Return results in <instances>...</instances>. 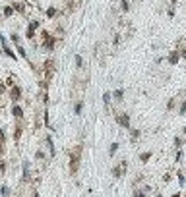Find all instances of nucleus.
Listing matches in <instances>:
<instances>
[{
  "label": "nucleus",
  "mask_w": 186,
  "mask_h": 197,
  "mask_svg": "<svg viewBox=\"0 0 186 197\" xmlns=\"http://www.w3.org/2000/svg\"><path fill=\"white\" fill-rule=\"evenodd\" d=\"M54 45H56V37H53V35L47 33V31H43V48L49 50V52H53Z\"/></svg>",
  "instance_id": "nucleus-1"
},
{
  "label": "nucleus",
  "mask_w": 186,
  "mask_h": 197,
  "mask_svg": "<svg viewBox=\"0 0 186 197\" xmlns=\"http://www.w3.org/2000/svg\"><path fill=\"white\" fill-rule=\"evenodd\" d=\"M78 168H80V149H76L70 153V172L76 174Z\"/></svg>",
  "instance_id": "nucleus-2"
},
{
  "label": "nucleus",
  "mask_w": 186,
  "mask_h": 197,
  "mask_svg": "<svg viewBox=\"0 0 186 197\" xmlns=\"http://www.w3.org/2000/svg\"><path fill=\"white\" fill-rule=\"evenodd\" d=\"M0 47H2V52L8 56V58H12V60H16V52H12V47L8 45V41H6V37L2 33H0Z\"/></svg>",
  "instance_id": "nucleus-3"
},
{
  "label": "nucleus",
  "mask_w": 186,
  "mask_h": 197,
  "mask_svg": "<svg viewBox=\"0 0 186 197\" xmlns=\"http://www.w3.org/2000/svg\"><path fill=\"white\" fill-rule=\"evenodd\" d=\"M116 122H118V126H122L124 129H132V126H130V114L120 112V114L116 116Z\"/></svg>",
  "instance_id": "nucleus-4"
},
{
  "label": "nucleus",
  "mask_w": 186,
  "mask_h": 197,
  "mask_svg": "<svg viewBox=\"0 0 186 197\" xmlns=\"http://www.w3.org/2000/svg\"><path fill=\"white\" fill-rule=\"evenodd\" d=\"M126 168H128V162H126V160H120V164L112 168V176H114V178L124 176V174H126Z\"/></svg>",
  "instance_id": "nucleus-5"
},
{
  "label": "nucleus",
  "mask_w": 186,
  "mask_h": 197,
  "mask_svg": "<svg viewBox=\"0 0 186 197\" xmlns=\"http://www.w3.org/2000/svg\"><path fill=\"white\" fill-rule=\"evenodd\" d=\"M10 99L14 101V103H18V101L21 99V87L16 83L14 87H10Z\"/></svg>",
  "instance_id": "nucleus-6"
},
{
  "label": "nucleus",
  "mask_w": 186,
  "mask_h": 197,
  "mask_svg": "<svg viewBox=\"0 0 186 197\" xmlns=\"http://www.w3.org/2000/svg\"><path fill=\"white\" fill-rule=\"evenodd\" d=\"M180 58H182V56H180V52H178V50H173V52H169L167 60H169V64H171V66H176Z\"/></svg>",
  "instance_id": "nucleus-7"
},
{
  "label": "nucleus",
  "mask_w": 186,
  "mask_h": 197,
  "mask_svg": "<svg viewBox=\"0 0 186 197\" xmlns=\"http://www.w3.org/2000/svg\"><path fill=\"white\" fill-rule=\"evenodd\" d=\"M12 114H14V118H16V120H21V118H23V110H21V106H19L18 103H14V106H12Z\"/></svg>",
  "instance_id": "nucleus-8"
},
{
  "label": "nucleus",
  "mask_w": 186,
  "mask_h": 197,
  "mask_svg": "<svg viewBox=\"0 0 186 197\" xmlns=\"http://www.w3.org/2000/svg\"><path fill=\"white\" fill-rule=\"evenodd\" d=\"M18 124H16V128H14V139H19V137H21V131H23V128H21V120H16Z\"/></svg>",
  "instance_id": "nucleus-9"
},
{
  "label": "nucleus",
  "mask_w": 186,
  "mask_h": 197,
  "mask_svg": "<svg viewBox=\"0 0 186 197\" xmlns=\"http://www.w3.org/2000/svg\"><path fill=\"white\" fill-rule=\"evenodd\" d=\"M14 12H16V8H14V4H8V6H4V10H2L4 18H12V16H14Z\"/></svg>",
  "instance_id": "nucleus-10"
},
{
  "label": "nucleus",
  "mask_w": 186,
  "mask_h": 197,
  "mask_svg": "<svg viewBox=\"0 0 186 197\" xmlns=\"http://www.w3.org/2000/svg\"><path fill=\"white\" fill-rule=\"evenodd\" d=\"M56 14H58V10H56V8H53V6L45 10V16H47L49 19H54V18H56Z\"/></svg>",
  "instance_id": "nucleus-11"
},
{
  "label": "nucleus",
  "mask_w": 186,
  "mask_h": 197,
  "mask_svg": "<svg viewBox=\"0 0 186 197\" xmlns=\"http://www.w3.org/2000/svg\"><path fill=\"white\" fill-rule=\"evenodd\" d=\"M47 147H49V153H51V157L56 155V151H54V145H53V137L51 135H47Z\"/></svg>",
  "instance_id": "nucleus-12"
},
{
  "label": "nucleus",
  "mask_w": 186,
  "mask_h": 197,
  "mask_svg": "<svg viewBox=\"0 0 186 197\" xmlns=\"http://www.w3.org/2000/svg\"><path fill=\"white\" fill-rule=\"evenodd\" d=\"M111 99H112V93L105 91V93H103V103H105V108H109V106H111Z\"/></svg>",
  "instance_id": "nucleus-13"
},
{
  "label": "nucleus",
  "mask_w": 186,
  "mask_h": 197,
  "mask_svg": "<svg viewBox=\"0 0 186 197\" xmlns=\"http://www.w3.org/2000/svg\"><path fill=\"white\" fill-rule=\"evenodd\" d=\"M39 27H41V21L39 19H31L29 23H27V29H33V31H37Z\"/></svg>",
  "instance_id": "nucleus-14"
},
{
  "label": "nucleus",
  "mask_w": 186,
  "mask_h": 197,
  "mask_svg": "<svg viewBox=\"0 0 186 197\" xmlns=\"http://www.w3.org/2000/svg\"><path fill=\"white\" fill-rule=\"evenodd\" d=\"M112 99H116L118 103H120V101H124V89H116V91L112 93Z\"/></svg>",
  "instance_id": "nucleus-15"
},
{
  "label": "nucleus",
  "mask_w": 186,
  "mask_h": 197,
  "mask_svg": "<svg viewBox=\"0 0 186 197\" xmlns=\"http://www.w3.org/2000/svg\"><path fill=\"white\" fill-rule=\"evenodd\" d=\"M10 41H12V43H14V45H16V47H18V45H21V37H19V35H18L16 31H14V33L10 35Z\"/></svg>",
  "instance_id": "nucleus-16"
},
{
  "label": "nucleus",
  "mask_w": 186,
  "mask_h": 197,
  "mask_svg": "<svg viewBox=\"0 0 186 197\" xmlns=\"http://www.w3.org/2000/svg\"><path fill=\"white\" fill-rule=\"evenodd\" d=\"M120 10H122L124 14L130 10V0H120Z\"/></svg>",
  "instance_id": "nucleus-17"
},
{
  "label": "nucleus",
  "mask_w": 186,
  "mask_h": 197,
  "mask_svg": "<svg viewBox=\"0 0 186 197\" xmlns=\"http://www.w3.org/2000/svg\"><path fill=\"white\" fill-rule=\"evenodd\" d=\"M14 8H16V12L23 14V12H25V4H23V2H14Z\"/></svg>",
  "instance_id": "nucleus-18"
},
{
  "label": "nucleus",
  "mask_w": 186,
  "mask_h": 197,
  "mask_svg": "<svg viewBox=\"0 0 186 197\" xmlns=\"http://www.w3.org/2000/svg\"><path fill=\"white\" fill-rule=\"evenodd\" d=\"M23 180H29V162H23Z\"/></svg>",
  "instance_id": "nucleus-19"
},
{
  "label": "nucleus",
  "mask_w": 186,
  "mask_h": 197,
  "mask_svg": "<svg viewBox=\"0 0 186 197\" xmlns=\"http://www.w3.org/2000/svg\"><path fill=\"white\" fill-rule=\"evenodd\" d=\"M149 158H151V151H147V153H142V155H140V160H142V162H147Z\"/></svg>",
  "instance_id": "nucleus-20"
},
{
  "label": "nucleus",
  "mask_w": 186,
  "mask_h": 197,
  "mask_svg": "<svg viewBox=\"0 0 186 197\" xmlns=\"http://www.w3.org/2000/svg\"><path fill=\"white\" fill-rule=\"evenodd\" d=\"M82 110H83V103H82V101H78L76 106H74V112L76 114H82Z\"/></svg>",
  "instance_id": "nucleus-21"
},
{
  "label": "nucleus",
  "mask_w": 186,
  "mask_h": 197,
  "mask_svg": "<svg viewBox=\"0 0 186 197\" xmlns=\"http://www.w3.org/2000/svg\"><path fill=\"white\" fill-rule=\"evenodd\" d=\"M74 62H76L78 68H82V66H83V58H82L80 54H76V56H74Z\"/></svg>",
  "instance_id": "nucleus-22"
},
{
  "label": "nucleus",
  "mask_w": 186,
  "mask_h": 197,
  "mask_svg": "<svg viewBox=\"0 0 186 197\" xmlns=\"http://www.w3.org/2000/svg\"><path fill=\"white\" fill-rule=\"evenodd\" d=\"M118 151V143H112L111 145V149H109V157H114V153Z\"/></svg>",
  "instance_id": "nucleus-23"
},
{
  "label": "nucleus",
  "mask_w": 186,
  "mask_h": 197,
  "mask_svg": "<svg viewBox=\"0 0 186 197\" xmlns=\"http://www.w3.org/2000/svg\"><path fill=\"white\" fill-rule=\"evenodd\" d=\"M25 37L29 39V41H33V39H35V31H33V29H27V31H25Z\"/></svg>",
  "instance_id": "nucleus-24"
},
{
  "label": "nucleus",
  "mask_w": 186,
  "mask_h": 197,
  "mask_svg": "<svg viewBox=\"0 0 186 197\" xmlns=\"http://www.w3.org/2000/svg\"><path fill=\"white\" fill-rule=\"evenodd\" d=\"M178 114H180V116H182V114H186V99H184V103L180 105V108H178Z\"/></svg>",
  "instance_id": "nucleus-25"
},
{
  "label": "nucleus",
  "mask_w": 186,
  "mask_h": 197,
  "mask_svg": "<svg viewBox=\"0 0 186 197\" xmlns=\"http://www.w3.org/2000/svg\"><path fill=\"white\" fill-rule=\"evenodd\" d=\"M0 193H2V195L6 197V195L10 193V187H8V186H2V187H0Z\"/></svg>",
  "instance_id": "nucleus-26"
},
{
  "label": "nucleus",
  "mask_w": 186,
  "mask_h": 197,
  "mask_svg": "<svg viewBox=\"0 0 186 197\" xmlns=\"http://www.w3.org/2000/svg\"><path fill=\"white\" fill-rule=\"evenodd\" d=\"M140 137V129H132V141H136Z\"/></svg>",
  "instance_id": "nucleus-27"
},
{
  "label": "nucleus",
  "mask_w": 186,
  "mask_h": 197,
  "mask_svg": "<svg viewBox=\"0 0 186 197\" xmlns=\"http://www.w3.org/2000/svg\"><path fill=\"white\" fill-rule=\"evenodd\" d=\"M180 145H182V139H180V137H175V147L180 149Z\"/></svg>",
  "instance_id": "nucleus-28"
},
{
  "label": "nucleus",
  "mask_w": 186,
  "mask_h": 197,
  "mask_svg": "<svg viewBox=\"0 0 186 197\" xmlns=\"http://www.w3.org/2000/svg\"><path fill=\"white\" fill-rule=\"evenodd\" d=\"M178 182H180V186H184V182H186V178H184L182 172H178Z\"/></svg>",
  "instance_id": "nucleus-29"
},
{
  "label": "nucleus",
  "mask_w": 186,
  "mask_h": 197,
  "mask_svg": "<svg viewBox=\"0 0 186 197\" xmlns=\"http://www.w3.org/2000/svg\"><path fill=\"white\" fill-rule=\"evenodd\" d=\"M35 158H37V160H41V162H43V158H45V155H43V151H37V155H35Z\"/></svg>",
  "instance_id": "nucleus-30"
},
{
  "label": "nucleus",
  "mask_w": 186,
  "mask_h": 197,
  "mask_svg": "<svg viewBox=\"0 0 186 197\" xmlns=\"http://www.w3.org/2000/svg\"><path fill=\"white\" fill-rule=\"evenodd\" d=\"M6 141V133H4V129L0 128V143H4Z\"/></svg>",
  "instance_id": "nucleus-31"
},
{
  "label": "nucleus",
  "mask_w": 186,
  "mask_h": 197,
  "mask_svg": "<svg viewBox=\"0 0 186 197\" xmlns=\"http://www.w3.org/2000/svg\"><path fill=\"white\" fill-rule=\"evenodd\" d=\"M167 108H169V110H171V108H175V101H173V99H171L169 103H167Z\"/></svg>",
  "instance_id": "nucleus-32"
},
{
  "label": "nucleus",
  "mask_w": 186,
  "mask_h": 197,
  "mask_svg": "<svg viewBox=\"0 0 186 197\" xmlns=\"http://www.w3.org/2000/svg\"><path fill=\"white\" fill-rule=\"evenodd\" d=\"M178 52H180V56H182V58H186V47H182L180 50H178Z\"/></svg>",
  "instance_id": "nucleus-33"
},
{
  "label": "nucleus",
  "mask_w": 186,
  "mask_h": 197,
  "mask_svg": "<svg viewBox=\"0 0 186 197\" xmlns=\"http://www.w3.org/2000/svg\"><path fill=\"white\" fill-rule=\"evenodd\" d=\"M134 197H146V193H142V191H140V189H138V191H136V193H134Z\"/></svg>",
  "instance_id": "nucleus-34"
},
{
  "label": "nucleus",
  "mask_w": 186,
  "mask_h": 197,
  "mask_svg": "<svg viewBox=\"0 0 186 197\" xmlns=\"http://www.w3.org/2000/svg\"><path fill=\"white\" fill-rule=\"evenodd\" d=\"M2 93H4V85H2V83H0V95H2Z\"/></svg>",
  "instance_id": "nucleus-35"
},
{
  "label": "nucleus",
  "mask_w": 186,
  "mask_h": 197,
  "mask_svg": "<svg viewBox=\"0 0 186 197\" xmlns=\"http://www.w3.org/2000/svg\"><path fill=\"white\" fill-rule=\"evenodd\" d=\"M173 197H180V193H175V195H173Z\"/></svg>",
  "instance_id": "nucleus-36"
},
{
  "label": "nucleus",
  "mask_w": 186,
  "mask_h": 197,
  "mask_svg": "<svg viewBox=\"0 0 186 197\" xmlns=\"http://www.w3.org/2000/svg\"><path fill=\"white\" fill-rule=\"evenodd\" d=\"M2 145H4V143H0V153H2Z\"/></svg>",
  "instance_id": "nucleus-37"
},
{
  "label": "nucleus",
  "mask_w": 186,
  "mask_h": 197,
  "mask_svg": "<svg viewBox=\"0 0 186 197\" xmlns=\"http://www.w3.org/2000/svg\"><path fill=\"white\" fill-rule=\"evenodd\" d=\"M0 23H2V16H0Z\"/></svg>",
  "instance_id": "nucleus-38"
},
{
  "label": "nucleus",
  "mask_w": 186,
  "mask_h": 197,
  "mask_svg": "<svg viewBox=\"0 0 186 197\" xmlns=\"http://www.w3.org/2000/svg\"><path fill=\"white\" fill-rule=\"evenodd\" d=\"M184 133H186V126H184Z\"/></svg>",
  "instance_id": "nucleus-39"
},
{
  "label": "nucleus",
  "mask_w": 186,
  "mask_h": 197,
  "mask_svg": "<svg viewBox=\"0 0 186 197\" xmlns=\"http://www.w3.org/2000/svg\"><path fill=\"white\" fill-rule=\"evenodd\" d=\"M0 54H2V52H0Z\"/></svg>",
  "instance_id": "nucleus-40"
}]
</instances>
